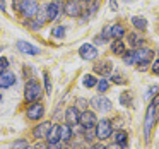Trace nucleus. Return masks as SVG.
<instances>
[{
    "label": "nucleus",
    "instance_id": "obj_1",
    "mask_svg": "<svg viewBox=\"0 0 159 149\" xmlns=\"http://www.w3.org/2000/svg\"><path fill=\"white\" fill-rule=\"evenodd\" d=\"M41 96H43L41 82L36 79H29L26 82V87H24V100L28 103H36V101H39Z\"/></svg>",
    "mask_w": 159,
    "mask_h": 149
},
{
    "label": "nucleus",
    "instance_id": "obj_2",
    "mask_svg": "<svg viewBox=\"0 0 159 149\" xmlns=\"http://www.w3.org/2000/svg\"><path fill=\"white\" fill-rule=\"evenodd\" d=\"M157 105H159V94H156L154 100H152V103L149 105L147 113H145V120H144V137H145L147 142H149L152 125H154V120H156V108H157Z\"/></svg>",
    "mask_w": 159,
    "mask_h": 149
},
{
    "label": "nucleus",
    "instance_id": "obj_3",
    "mask_svg": "<svg viewBox=\"0 0 159 149\" xmlns=\"http://www.w3.org/2000/svg\"><path fill=\"white\" fill-rule=\"evenodd\" d=\"M152 57H154V52L151 48H137L134 52V63L137 65L139 70H147Z\"/></svg>",
    "mask_w": 159,
    "mask_h": 149
},
{
    "label": "nucleus",
    "instance_id": "obj_4",
    "mask_svg": "<svg viewBox=\"0 0 159 149\" xmlns=\"http://www.w3.org/2000/svg\"><path fill=\"white\" fill-rule=\"evenodd\" d=\"M16 9L26 19H33L38 14V4H36V0H16Z\"/></svg>",
    "mask_w": 159,
    "mask_h": 149
},
{
    "label": "nucleus",
    "instance_id": "obj_5",
    "mask_svg": "<svg viewBox=\"0 0 159 149\" xmlns=\"http://www.w3.org/2000/svg\"><path fill=\"white\" fill-rule=\"evenodd\" d=\"M113 134V123L110 120H99L96 123V137L101 141H106Z\"/></svg>",
    "mask_w": 159,
    "mask_h": 149
},
{
    "label": "nucleus",
    "instance_id": "obj_6",
    "mask_svg": "<svg viewBox=\"0 0 159 149\" xmlns=\"http://www.w3.org/2000/svg\"><path fill=\"white\" fill-rule=\"evenodd\" d=\"M45 115V106L41 103H29V106L26 108V117L29 120H39V118Z\"/></svg>",
    "mask_w": 159,
    "mask_h": 149
},
{
    "label": "nucleus",
    "instance_id": "obj_7",
    "mask_svg": "<svg viewBox=\"0 0 159 149\" xmlns=\"http://www.w3.org/2000/svg\"><path fill=\"white\" fill-rule=\"evenodd\" d=\"M79 123L84 127V130H86V128H94V125L98 123V118H96V115H94V111L84 110L79 117Z\"/></svg>",
    "mask_w": 159,
    "mask_h": 149
},
{
    "label": "nucleus",
    "instance_id": "obj_8",
    "mask_svg": "<svg viewBox=\"0 0 159 149\" xmlns=\"http://www.w3.org/2000/svg\"><path fill=\"white\" fill-rule=\"evenodd\" d=\"M91 105H93L96 110H99V111H110V110H113V105H111V101L108 100L106 96H96V98H93V100H91Z\"/></svg>",
    "mask_w": 159,
    "mask_h": 149
},
{
    "label": "nucleus",
    "instance_id": "obj_9",
    "mask_svg": "<svg viewBox=\"0 0 159 149\" xmlns=\"http://www.w3.org/2000/svg\"><path fill=\"white\" fill-rule=\"evenodd\" d=\"M79 55H80V58H84V60H94L98 57V50H96V46H94V45L86 43V45L80 46Z\"/></svg>",
    "mask_w": 159,
    "mask_h": 149
},
{
    "label": "nucleus",
    "instance_id": "obj_10",
    "mask_svg": "<svg viewBox=\"0 0 159 149\" xmlns=\"http://www.w3.org/2000/svg\"><path fill=\"white\" fill-rule=\"evenodd\" d=\"M79 117H80V113L75 106H70L65 110V123H69L70 127L79 125Z\"/></svg>",
    "mask_w": 159,
    "mask_h": 149
},
{
    "label": "nucleus",
    "instance_id": "obj_11",
    "mask_svg": "<svg viewBox=\"0 0 159 149\" xmlns=\"http://www.w3.org/2000/svg\"><path fill=\"white\" fill-rule=\"evenodd\" d=\"M60 2H52V4H48V7H46V21H57V19L60 17Z\"/></svg>",
    "mask_w": 159,
    "mask_h": 149
},
{
    "label": "nucleus",
    "instance_id": "obj_12",
    "mask_svg": "<svg viewBox=\"0 0 159 149\" xmlns=\"http://www.w3.org/2000/svg\"><path fill=\"white\" fill-rule=\"evenodd\" d=\"M50 128H52V123H50V122H41L39 125H36V127L33 128V137H36V139L46 137Z\"/></svg>",
    "mask_w": 159,
    "mask_h": 149
},
{
    "label": "nucleus",
    "instance_id": "obj_13",
    "mask_svg": "<svg viewBox=\"0 0 159 149\" xmlns=\"http://www.w3.org/2000/svg\"><path fill=\"white\" fill-rule=\"evenodd\" d=\"M65 14L70 17H77L80 14V5L77 0H67L65 2Z\"/></svg>",
    "mask_w": 159,
    "mask_h": 149
},
{
    "label": "nucleus",
    "instance_id": "obj_14",
    "mask_svg": "<svg viewBox=\"0 0 159 149\" xmlns=\"http://www.w3.org/2000/svg\"><path fill=\"white\" fill-rule=\"evenodd\" d=\"M17 50L26 53V55H39V48H36L31 43H26V41H17Z\"/></svg>",
    "mask_w": 159,
    "mask_h": 149
},
{
    "label": "nucleus",
    "instance_id": "obj_15",
    "mask_svg": "<svg viewBox=\"0 0 159 149\" xmlns=\"http://www.w3.org/2000/svg\"><path fill=\"white\" fill-rule=\"evenodd\" d=\"M45 139H46L48 144H58L60 142V125H53L48 130V134H46Z\"/></svg>",
    "mask_w": 159,
    "mask_h": 149
},
{
    "label": "nucleus",
    "instance_id": "obj_16",
    "mask_svg": "<svg viewBox=\"0 0 159 149\" xmlns=\"http://www.w3.org/2000/svg\"><path fill=\"white\" fill-rule=\"evenodd\" d=\"M16 82V76L11 70H5V72L0 74V87H11Z\"/></svg>",
    "mask_w": 159,
    "mask_h": 149
},
{
    "label": "nucleus",
    "instance_id": "obj_17",
    "mask_svg": "<svg viewBox=\"0 0 159 149\" xmlns=\"http://www.w3.org/2000/svg\"><path fill=\"white\" fill-rule=\"evenodd\" d=\"M94 72L101 74V76H108V74L111 72V62L103 60L101 63H96V65H94Z\"/></svg>",
    "mask_w": 159,
    "mask_h": 149
},
{
    "label": "nucleus",
    "instance_id": "obj_18",
    "mask_svg": "<svg viewBox=\"0 0 159 149\" xmlns=\"http://www.w3.org/2000/svg\"><path fill=\"white\" fill-rule=\"evenodd\" d=\"M70 137H72V127L69 123H63L60 125V141H65L69 142Z\"/></svg>",
    "mask_w": 159,
    "mask_h": 149
},
{
    "label": "nucleus",
    "instance_id": "obj_19",
    "mask_svg": "<svg viewBox=\"0 0 159 149\" xmlns=\"http://www.w3.org/2000/svg\"><path fill=\"white\" fill-rule=\"evenodd\" d=\"M111 52H113L115 55H121V57H123V53H125L123 41H121V40H115V41L111 43Z\"/></svg>",
    "mask_w": 159,
    "mask_h": 149
},
{
    "label": "nucleus",
    "instance_id": "obj_20",
    "mask_svg": "<svg viewBox=\"0 0 159 149\" xmlns=\"http://www.w3.org/2000/svg\"><path fill=\"white\" fill-rule=\"evenodd\" d=\"M132 24H134V28L140 29V31H144V29L147 28V21H145V17H142V16H134V17H132Z\"/></svg>",
    "mask_w": 159,
    "mask_h": 149
},
{
    "label": "nucleus",
    "instance_id": "obj_21",
    "mask_svg": "<svg viewBox=\"0 0 159 149\" xmlns=\"http://www.w3.org/2000/svg\"><path fill=\"white\" fill-rule=\"evenodd\" d=\"M127 139H128V134L125 130H116L115 132V142L120 146H125L127 144Z\"/></svg>",
    "mask_w": 159,
    "mask_h": 149
},
{
    "label": "nucleus",
    "instance_id": "obj_22",
    "mask_svg": "<svg viewBox=\"0 0 159 149\" xmlns=\"http://www.w3.org/2000/svg\"><path fill=\"white\" fill-rule=\"evenodd\" d=\"M125 35V29L121 28L120 24H115L111 26V38L113 40H121V36Z\"/></svg>",
    "mask_w": 159,
    "mask_h": 149
},
{
    "label": "nucleus",
    "instance_id": "obj_23",
    "mask_svg": "<svg viewBox=\"0 0 159 149\" xmlns=\"http://www.w3.org/2000/svg\"><path fill=\"white\" fill-rule=\"evenodd\" d=\"M82 82H84V86H86V87H94V86H98V79H96L94 76H91V74L84 76Z\"/></svg>",
    "mask_w": 159,
    "mask_h": 149
},
{
    "label": "nucleus",
    "instance_id": "obj_24",
    "mask_svg": "<svg viewBox=\"0 0 159 149\" xmlns=\"http://www.w3.org/2000/svg\"><path fill=\"white\" fill-rule=\"evenodd\" d=\"M28 147H29V144H28L26 139H17V141L12 142V147L11 149H28Z\"/></svg>",
    "mask_w": 159,
    "mask_h": 149
},
{
    "label": "nucleus",
    "instance_id": "obj_25",
    "mask_svg": "<svg viewBox=\"0 0 159 149\" xmlns=\"http://www.w3.org/2000/svg\"><path fill=\"white\" fill-rule=\"evenodd\" d=\"M52 36L53 38H63L65 36V26H57V28H53Z\"/></svg>",
    "mask_w": 159,
    "mask_h": 149
},
{
    "label": "nucleus",
    "instance_id": "obj_26",
    "mask_svg": "<svg viewBox=\"0 0 159 149\" xmlns=\"http://www.w3.org/2000/svg\"><path fill=\"white\" fill-rule=\"evenodd\" d=\"M120 103L123 105V106H130L132 105V94L130 93H123L120 96Z\"/></svg>",
    "mask_w": 159,
    "mask_h": 149
},
{
    "label": "nucleus",
    "instance_id": "obj_27",
    "mask_svg": "<svg viewBox=\"0 0 159 149\" xmlns=\"http://www.w3.org/2000/svg\"><path fill=\"white\" fill-rule=\"evenodd\" d=\"M108 87H110V82H108L106 79L98 81V91H99V93H104V91H108Z\"/></svg>",
    "mask_w": 159,
    "mask_h": 149
},
{
    "label": "nucleus",
    "instance_id": "obj_28",
    "mask_svg": "<svg viewBox=\"0 0 159 149\" xmlns=\"http://www.w3.org/2000/svg\"><path fill=\"white\" fill-rule=\"evenodd\" d=\"M43 81H45V87H46V93L48 94H52V82H50V76H48V72H43Z\"/></svg>",
    "mask_w": 159,
    "mask_h": 149
},
{
    "label": "nucleus",
    "instance_id": "obj_29",
    "mask_svg": "<svg viewBox=\"0 0 159 149\" xmlns=\"http://www.w3.org/2000/svg\"><path fill=\"white\" fill-rule=\"evenodd\" d=\"M156 94H159V87H157V86H152L151 89H149L147 93H145V100H147V101H149V100H152V98H154Z\"/></svg>",
    "mask_w": 159,
    "mask_h": 149
},
{
    "label": "nucleus",
    "instance_id": "obj_30",
    "mask_svg": "<svg viewBox=\"0 0 159 149\" xmlns=\"http://www.w3.org/2000/svg\"><path fill=\"white\" fill-rule=\"evenodd\" d=\"M123 62L128 63V65H132V63H134V52H125L123 53Z\"/></svg>",
    "mask_w": 159,
    "mask_h": 149
},
{
    "label": "nucleus",
    "instance_id": "obj_31",
    "mask_svg": "<svg viewBox=\"0 0 159 149\" xmlns=\"http://www.w3.org/2000/svg\"><path fill=\"white\" fill-rule=\"evenodd\" d=\"M7 69H9V60L5 57H0V74L5 72Z\"/></svg>",
    "mask_w": 159,
    "mask_h": 149
},
{
    "label": "nucleus",
    "instance_id": "obj_32",
    "mask_svg": "<svg viewBox=\"0 0 159 149\" xmlns=\"http://www.w3.org/2000/svg\"><path fill=\"white\" fill-rule=\"evenodd\" d=\"M130 43H132V46H139V45L142 43V40L137 38L135 35H130Z\"/></svg>",
    "mask_w": 159,
    "mask_h": 149
},
{
    "label": "nucleus",
    "instance_id": "obj_33",
    "mask_svg": "<svg viewBox=\"0 0 159 149\" xmlns=\"http://www.w3.org/2000/svg\"><path fill=\"white\" fill-rule=\"evenodd\" d=\"M86 139H87L89 142L94 139V128H86Z\"/></svg>",
    "mask_w": 159,
    "mask_h": 149
},
{
    "label": "nucleus",
    "instance_id": "obj_34",
    "mask_svg": "<svg viewBox=\"0 0 159 149\" xmlns=\"http://www.w3.org/2000/svg\"><path fill=\"white\" fill-rule=\"evenodd\" d=\"M152 72H154L156 76H159V60H156V62L152 63Z\"/></svg>",
    "mask_w": 159,
    "mask_h": 149
},
{
    "label": "nucleus",
    "instance_id": "obj_35",
    "mask_svg": "<svg viewBox=\"0 0 159 149\" xmlns=\"http://www.w3.org/2000/svg\"><path fill=\"white\" fill-rule=\"evenodd\" d=\"M111 79H113L116 84H125V79H123V77H120V76H113Z\"/></svg>",
    "mask_w": 159,
    "mask_h": 149
},
{
    "label": "nucleus",
    "instance_id": "obj_36",
    "mask_svg": "<svg viewBox=\"0 0 159 149\" xmlns=\"http://www.w3.org/2000/svg\"><path fill=\"white\" fill-rule=\"evenodd\" d=\"M77 105L82 106V110H87V101L86 100H77Z\"/></svg>",
    "mask_w": 159,
    "mask_h": 149
},
{
    "label": "nucleus",
    "instance_id": "obj_37",
    "mask_svg": "<svg viewBox=\"0 0 159 149\" xmlns=\"http://www.w3.org/2000/svg\"><path fill=\"white\" fill-rule=\"evenodd\" d=\"M123 147V146H120V144H116V142H115V144H111V146H108L106 149H121Z\"/></svg>",
    "mask_w": 159,
    "mask_h": 149
},
{
    "label": "nucleus",
    "instance_id": "obj_38",
    "mask_svg": "<svg viewBox=\"0 0 159 149\" xmlns=\"http://www.w3.org/2000/svg\"><path fill=\"white\" fill-rule=\"evenodd\" d=\"M91 149H106V147H104L103 144H93V146H91Z\"/></svg>",
    "mask_w": 159,
    "mask_h": 149
},
{
    "label": "nucleus",
    "instance_id": "obj_39",
    "mask_svg": "<svg viewBox=\"0 0 159 149\" xmlns=\"http://www.w3.org/2000/svg\"><path fill=\"white\" fill-rule=\"evenodd\" d=\"M110 5H111V11H116V2H115V0H110Z\"/></svg>",
    "mask_w": 159,
    "mask_h": 149
},
{
    "label": "nucleus",
    "instance_id": "obj_40",
    "mask_svg": "<svg viewBox=\"0 0 159 149\" xmlns=\"http://www.w3.org/2000/svg\"><path fill=\"white\" fill-rule=\"evenodd\" d=\"M48 149H60V142L58 144H48Z\"/></svg>",
    "mask_w": 159,
    "mask_h": 149
},
{
    "label": "nucleus",
    "instance_id": "obj_41",
    "mask_svg": "<svg viewBox=\"0 0 159 149\" xmlns=\"http://www.w3.org/2000/svg\"><path fill=\"white\" fill-rule=\"evenodd\" d=\"M34 149H48V146H45V144H38Z\"/></svg>",
    "mask_w": 159,
    "mask_h": 149
},
{
    "label": "nucleus",
    "instance_id": "obj_42",
    "mask_svg": "<svg viewBox=\"0 0 159 149\" xmlns=\"http://www.w3.org/2000/svg\"><path fill=\"white\" fill-rule=\"evenodd\" d=\"M0 9H2V11H5V2H4V0H0Z\"/></svg>",
    "mask_w": 159,
    "mask_h": 149
},
{
    "label": "nucleus",
    "instance_id": "obj_43",
    "mask_svg": "<svg viewBox=\"0 0 159 149\" xmlns=\"http://www.w3.org/2000/svg\"><path fill=\"white\" fill-rule=\"evenodd\" d=\"M80 2H91V0H80Z\"/></svg>",
    "mask_w": 159,
    "mask_h": 149
},
{
    "label": "nucleus",
    "instance_id": "obj_44",
    "mask_svg": "<svg viewBox=\"0 0 159 149\" xmlns=\"http://www.w3.org/2000/svg\"><path fill=\"white\" fill-rule=\"evenodd\" d=\"M125 2H130V0H125Z\"/></svg>",
    "mask_w": 159,
    "mask_h": 149
}]
</instances>
